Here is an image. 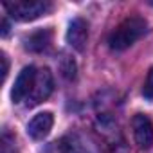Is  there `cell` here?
Returning <instances> with one entry per match:
<instances>
[{
    "label": "cell",
    "mask_w": 153,
    "mask_h": 153,
    "mask_svg": "<svg viewBox=\"0 0 153 153\" xmlns=\"http://www.w3.org/2000/svg\"><path fill=\"white\" fill-rule=\"evenodd\" d=\"M146 31H148V22L142 16H128L112 31L108 45L114 51H124L130 45H133L139 38H142Z\"/></svg>",
    "instance_id": "1"
},
{
    "label": "cell",
    "mask_w": 153,
    "mask_h": 153,
    "mask_svg": "<svg viewBox=\"0 0 153 153\" xmlns=\"http://www.w3.org/2000/svg\"><path fill=\"white\" fill-rule=\"evenodd\" d=\"M6 11L18 22H31L40 18L51 9V2L47 0H13L4 2Z\"/></svg>",
    "instance_id": "2"
},
{
    "label": "cell",
    "mask_w": 153,
    "mask_h": 153,
    "mask_svg": "<svg viewBox=\"0 0 153 153\" xmlns=\"http://www.w3.org/2000/svg\"><path fill=\"white\" fill-rule=\"evenodd\" d=\"M52 88H54V79H52L51 70H49V68H38L33 92H31V96H29L27 101H25L27 106H36V105H40L42 101H45V99L52 94Z\"/></svg>",
    "instance_id": "3"
},
{
    "label": "cell",
    "mask_w": 153,
    "mask_h": 153,
    "mask_svg": "<svg viewBox=\"0 0 153 153\" xmlns=\"http://www.w3.org/2000/svg\"><path fill=\"white\" fill-rule=\"evenodd\" d=\"M36 74H38V68L36 67H24L22 72L18 74V78L15 81V87L11 90V99L15 103H22V101H27V97L31 96L33 92V87H34V81H36Z\"/></svg>",
    "instance_id": "4"
},
{
    "label": "cell",
    "mask_w": 153,
    "mask_h": 153,
    "mask_svg": "<svg viewBox=\"0 0 153 153\" xmlns=\"http://www.w3.org/2000/svg\"><path fill=\"white\" fill-rule=\"evenodd\" d=\"M131 128H133V137L139 148L149 149L153 146V123L148 115L137 114L131 119Z\"/></svg>",
    "instance_id": "5"
},
{
    "label": "cell",
    "mask_w": 153,
    "mask_h": 153,
    "mask_svg": "<svg viewBox=\"0 0 153 153\" xmlns=\"http://www.w3.org/2000/svg\"><path fill=\"white\" fill-rule=\"evenodd\" d=\"M88 40V24L83 18H74L68 24V31H67V42L72 49L76 51H83Z\"/></svg>",
    "instance_id": "6"
},
{
    "label": "cell",
    "mask_w": 153,
    "mask_h": 153,
    "mask_svg": "<svg viewBox=\"0 0 153 153\" xmlns=\"http://www.w3.org/2000/svg\"><path fill=\"white\" fill-rule=\"evenodd\" d=\"M59 153H96L94 146L81 133H68L58 144Z\"/></svg>",
    "instance_id": "7"
},
{
    "label": "cell",
    "mask_w": 153,
    "mask_h": 153,
    "mask_svg": "<svg viewBox=\"0 0 153 153\" xmlns=\"http://www.w3.org/2000/svg\"><path fill=\"white\" fill-rule=\"evenodd\" d=\"M52 124H54V117L51 112H42L38 115H34L29 124H27V135L34 140H42L45 139L51 130H52Z\"/></svg>",
    "instance_id": "8"
},
{
    "label": "cell",
    "mask_w": 153,
    "mask_h": 153,
    "mask_svg": "<svg viewBox=\"0 0 153 153\" xmlns=\"http://www.w3.org/2000/svg\"><path fill=\"white\" fill-rule=\"evenodd\" d=\"M51 40H52V31H49V29L36 31L29 38H25V49L31 52H42L49 47Z\"/></svg>",
    "instance_id": "9"
},
{
    "label": "cell",
    "mask_w": 153,
    "mask_h": 153,
    "mask_svg": "<svg viewBox=\"0 0 153 153\" xmlns=\"http://www.w3.org/2000/svg\"><path fill=\"white\" fill-rule=\"evenodd\" d=\"M142 96L146 99L153 101V67L146 74V81H144V87H142Z\"/></svg>",
    "instance_id": "10"
},
{
    "label": "cell",
    "mask_w": 153,
    "mask_h": 153,
    "mask_svg": "<svg viewBox=\"0 0 153 153\" xmlns=\"http://www.w3.org/2000/svg\"><path fill=\"white\" fill-rule=\"evenodd\" d=\"M2 153H18L15 146V137L9 131H4L2 135Z\"/></svg>",
    "instance_id": "11"
},
{
    "label": "cell",
    "mask_w": 153,
    "mask_h": 153,
    "mask_svg": "<svg viewBox=\"0 0 153 153\" xmlns=\"http://www.w3.org/2000/svg\"><path fill=\"white\" fill-rule=\"evenodd\" d=\"M2 81H6V78H7V70H9V63H7V56L6 54H2Z\"/></svg>",
    "instance_id": "12"
},
{
    "label": "cell",
    "mask_w": 153,
    "mask_h": 153,
    "mask_svg": "<svg viewBox=\"0 0 153 153\" xmlns=\"http://www.w3.org/2000/svg\"><path fill=\"white\" fill-rule=\"evenodd\" d=\"M7 31H9V25H7V22L4 20V22H2V34L6 36V34H7Z\"/></svg>",
    "instance_id": "13"
}]
</instances>
